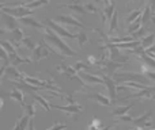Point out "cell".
I'll list each match as a JSON object with an SVG mask.
<instances>
[{
  "label": "cell",
  "instance_id": "6da1fadb",
  "mask_svg": "<svg viewBox=\"0 0 155 130\" xmlns=\"http://www.w3.org/2000/svg\"><path fill=\"white\" fill-rule=\"evenodd\" d=\"M44 38L52 43L54 52H56V53H59L60 56H68V57L78 56L76 52L72 48H70V45H68L65 41H63V38L60 37L56 31H53L52 29H49V27L45 30V31H44Z\"/></svg>",
  "mask_w": 155,
  "mask_h": 130
},
{
  "label": "cell",
  "instance_id": "c3c4849f",
  "mask_svg": "<svg viewBox=\"0 0 155 130\" xmlns=\"http://www.w3.org/2000/svg\"><path fill=\"white\" fill-rule=\"evenodd\" d=\"M3 106H4V100H3V99L2 98H0V109H2V107Z\"/></svg>",
  "mask_w": 155,
  "mask_h": 130
},
{
  "label": "cell",
  "instance_id": "e0dca14e",
  "mask_svg": "<svg viewBox=\"0 0 155 130\" xmlns=\"http://www.w3.org/2000/svg\"><path fill=\"white\" fill-rule=\"evenodd\" d=\"M33 60L31 59H27V57H21L18 56V53L15 54H10V65H22V64H29V62H31Z\"/></svg>",
  "mask_w": 155,
  "mask_h": 130
},
{
  "label": "cell",
  "instance_id": "8d00e7d4",
  "mask_svg": "<svg viewBox=\"0 0 155 130\" xmlns=\"http://www.w3.org/2000/svg\"><path fill=\"white\" fill-rule=\"evenodd\" d=\"M74 68H75L78 72H79V71H83V69H90V68H88V65L86 64L84 61H78L76 64H74Z\"/></svg>",
  "mask_w": 155,
  "mask_h": 130
},
{
  "label": "cell",
  "instance_id": "5b68a950",
  "mask_svg": "<svg viewBox=\"0 0 155 130\" xmlns=\"http://www.w3.org/2000/svg\"><path fill=\"white\" fill-rule=\"evenodd\" d=\"M45 24H48L49 29H52L53 31H56L59 35H63V37H67V38H70V40L78 38V34H72V33H70L67 29H64V27H63L61 24H59L57 22L52 21V19H46V21H45Z\"/></svg>",
  "mask_w": 155,
  "mask_h": 130
},
{
  "label": "cell",
  "instance_id": "7c38bea8",
  "mask_svg": "<svg viewBox=\"0 0 155 130\" xmlns=\"http://www.w3.org/2000/svg\"><path fill=\"white\" fill-rule=\"evenodd\" d=\"M86 96H87V99H91V100L98 102V103L102 104V106H110L112 103H114V102L110 99V96H105V95H102V94H99V92L88 94V95H86Z\"/></svg>",
  "mask_w": 155,
  "mask_h": 130
},
{
  "label": "cell",
  "instance_id": "9a60e30c",
  "mask_svg": "<svg viewBox=\"0 0 155 130\" xmlns=\"http://www.w3.org/2000/svg\"><path fill=\"white\" fill-rule=\"evenodd\" d=\"M2 18H3V22H4L5 27H7V30H10V31H12V30H15V29H18L19 27L15 16L10 15V14L2 12Z\"/></svg>",
  "mask_w": 155,
  "mask_h": 130
},
{
  "label": "cell",
  "instance_id": "5bb4252c",
  "mask_svg": "<svg viewBox=\"0 0 155 130\" xmlns=\"http://www.w3.org/2000/svg\"><path fill=\"white\" fill-rule=\"evenodd\" d=\"M114 12H116V4H114V2L112 0V3H110L109 5H106V7H104V10H102V19H104L105 24L106 23L109 24V22L112 21Z\"/></svg>",
  "mask_w": 155,
  "mask_h": 130
},
{
  "label": "cell",
  "instance_id": "9c48e42d",
  "mask_svg": "<svg viewBox=\"0 0 155 130\" xmlns=\"http://www.w3.org/2000/svg\"><path fill=\"white\" fill-rule=\"evenodd\" d=\"M51 109H57V110H60V111H64L70 115H74V119H76L78 114H80V113L83 111L82 106H80V104H76V103L68 104V106H54V104H51Z\"/></svg>",
  "mask_w": 155,
  "mask_h": 130
},
{
  "label": "cell",
  "instance_id": "d6a6232c",
  "mask_svg": "<svg viewBox=\"0 0 155 130\" xmlns=\"http://www.w3.org/2000/svg\"><path fill=\"white\" fill-rule=\"evenodd\" d=\"M21 45H23L25 48H27V49H30V50H34L35 48H37V45L35 43H33V41L30 40V37H25L23 40H22V42H21Z\"/></svg>",
  "mask_w": 155,
  "mask_h": 130
},
{
  "label": "cell",
  "instance_id": "836d02e7",
  "mask_svg": "<svg viewBox=\"0 0 155 130\" xmlns=\"http://www.w3.org/2000/svg\"><path fill=\"white\" fill-rule=\"evenodd\" d=\"M25 111H26V114L29 115L30 118H33L35 115V104L34 103H30V104H25Z\"/></svg>",
  "mask_w": 155,
  "mask_h": 130
},
{
  "label": "cell",
  "instance_id": "681fc988",
  "mask_svg": "<svg viewBox=\"0 0 155 130\" xmlns=\"http://www.w3.org/2000/svg\"><path fill=\"white\" fill-rule=\"evenodd\" d=\"M125 2H127V3H129V2H131V0H125Z\"/></svg>",
  "mask_w": 155,
  "mask_h": 130
},
{
  "label": "cell",
  "instance_id": "8992f818",
  "mask_svg": "<svg viewBox=\"0 0 155 130\" xmlns=\"http://www.w3.org/2000/svg\"><path fill=\"white\" fill-rule=\"evenodd\" d=\"M99 75H101V77L104 79L105 85H106L107 91H109L110 99H112L113 102H116L117 100V83H116V80L113 79L112 76H107V75H105V73H99Z\"/></svg>",
  "mask_w": 155,
  "mask_h": 130
},
{
  "label": "cell",
  "instance_id": "f35d334b",
  "mask_svg": "<svg viewBox=\"0 0 155 130\" xmlns=\"http://www.w3.org/2000/svg\"><path fill=\"white\" fill-rule=\"evenodd\" d=\"M84 7H86V10H87V12H97L98 11V8L95 7L94 4H91V3H88V4H84Z\"/></svg>",
  "mask_w": 155,
  "mask_h": 130
},
{
  "label": "cell",
  "instance_id": "60d3db41",
  "mask_svg": "<svg viewBox=\"0 0 155 130\" xmlns=\"http://www.w3.org/2000/svg\"><path fill=\"white\" fill-rule=\"evenodd\" d=\"M146 52H147V53L150 54L151 57H155V43H154L153 46H151L150 49H147V50H146Z\"/></svg>",
  "mask_w": 155,
  "mask_h": 130
},
{
  "label": "cell",
  "instance_id": "f1b7e54d",
  "mask_svg": "<svg viewBox=\"0 0 155 130\" xmlns=\"http://www.w3.org/2000/svg\"><path fill=\"white\" fill-rule=\"evenodd\" d=\"M0 46L5 49V52L8 53V56H10V54H15L16 53L15 46L11 43V41H0Z\"/></svg>",
  "mask_w": 155,
  "mask_h": 130
},
{
  "label": "cell",
  "instance_id": "7dc6e473",
  "mask_svg": "<svg viewBox=\"0 0 155 130\" xmlns=\"http://www.w3.org/2000/svg\"><path fill=\"white\" fill-rule=\"evenodd\" d=\"M2 34H7V30H4V29H0V35Z\"/></svg>",
  "mask_w": 155,
  "mask_h": 130
},
{
  "label": "cell",
  "instance_id": "ee69618b",
  "mask_svg": "<svg viewBox=\"0 0 155 130\" xmlns=\"http://www.w3.org/2000/svg\"><path fill=\"white\" fill-rule=\"evenodd\" d=\"M5 69H7V66H5L4 64L0 65V79H2V76L5 73Z\"/></svg>",
  "mask_w": 155,
  "mask_h": 130
},
{
  "label": "cell",
  "instance_id": "8fae6325",
  "mask_svg": "<svg viewBox=\"0 0 155 130\" xmlns=\"http://www.w3.org/2000/svg\"><path fill=\"white\" fill-rule=\"evenodd\" d=\"M57 21L61 22V23H65V24H71V26H76V27H80V29H87V27L84 26V24L82 23L80 21H78L74 15H71V14H68V15H59L57 16Z\"/></svg>",
  "mask_w": 155,
  "mask_h": 130
},
{
  "label": "cell",
  "instance_id": "7402d4cb",
  "mask_svg": "<svg viewBox=\"0 0 155 130\" xmlns=\"http://www.w3.org/2000/svg\"><path fill=\"white\" fill-rule=\"evenodd\" d=\"M8 96H10L11 99H14V100H16L19 104H21L22 107H25V100H23V92H22L19 88H14L12 91H11L10 94H8Z\"/></svg>",
  "mask_w": 155,
  "mask_h": 130
},
{
  "label": "cell",
  "instance_id": "44dd1931",
  "mask_svg": "<svg viewBox=\"0 0 155 130\" xmlns=\"http://www.w3.org/2000/svg\"><path fill=\"white\" fill-rule=\"evenodd\" d=\"M31 118L29 117V115H23V117H21L18 121H16L15 123V128H14L12 130H27V126H29V122Z\"/></svg>",
  "mask_w": 155,
  "mask_h": 130
},
{
  "label": "cell",
  "instance_id": "ba28073f",
  "mask_svg": "<svg viewBox=\"0 0 155 130\" xmlns=\"http://www.w3.org/2000/svg\"><path fill=\"white\" fill-rule=\"evenodd\" d=\"M151 115L153 113L151 111H147L144 113L143 115H140L139 118H135L134 119V125L137 130H143L146 128H151L153 126V122H151Z\"/></svg>",
  "mask_w": 155,
  "mask_h": 130
},
{
  "label": "cell",
  "instance_id": "d6986e66",
  "mask_svg": "<svg viewBox=\"0 0 155 130\" xmlns=\"http://www.w3.org/2000/svg\"><path fill=\"white\" fill-rule=\"evenodd\" d=\"M59 7H65V8H68V10H72L74 12H78V14H86V12H87L86 7H84L83 4H80V3H70V4H60Z\"/></svg>",
  "mask_w": 155,
  "mask_h": 130
},
{
  "label": "cell",
  "instance_id": "4fadbf2b",
  "mask_svg": "<svg viewBox=\"0 0 155 130\" xmlns=\"http://www.w3.org/2000/svg\"><path fill=\"white\" fill-rule=\"evenodd\" d=\"M79 76L82 77V80L84 83H88V84H105L104 79L101 76H97V75L88 73V72H82L79 73Z\"/></svg>",
  "mask_w": 155,
  "mask_h": 130
},
{
  "label": "cell",
  "instance_id": "d4e9b609",
  "mask_svg": "<svg viewBox=\"0 0 155 130\" xmlns=\"http://www.w3.org/2000/svg\"><path fill=\"white\" fill-rule=\"evenodd\" d=\"M25 37H26V35H25V31L21 29V27H18V29H15V30L11 31V41H12V42H19L21 43L22 40H23Z\"/></svg>",
  "mask_w": 155,
  "mask_h": 130
},
{
  "label": "cell",
  "instance_id": "7bdbcfd3",
  "mask_svg": "<svg viewBox=\"0 0 155 130\" xmlns=\"http://www.w3.org/2000/svg\"><path fill=\"white\" fill-rule=\"evenodd\" d=\"M148 4H150L151 10H153V12H154V18H155V0H148Z\"/></svg>",
  "mask_w": 155,
  "mask_h": 130
},
{
  "label": "cell",
  "instance_id": "f6af8a7d",
  "mask_svg": "<svg viewBox=\"0 0 155 130\" xmlns=\"http://www.w3.org/2000/svg\"><path fill=\"white\" fill-rule=\"evenodd\" d=\"M27 130H35V129H34V121H33V118L30 119L29 126H27Z\"/></svg>",
  "mask_w": 155,
  "mask_h": 130
},
{
  "label": "cell",
  "instance_id": "816d5d0a",
  "mask_svg": "<svg viewBox=\"0 0 155 130\" xmlns=\"http://www.w3.org/2000/svg\"><path fill=\"white\" fill-rule=\"evenodd\" d=\"M143 2H144V0H143Z\"/></svg>",
  "mask_w": 155,
  "mask_h": 130
},
{
  "label": "cell",
  "instance_id": "4dcf8cb0",
  "mask_svg": "<svg viewBox=\"0 0 155 130\" xmlns=\"http://www.w3.org/2000/svg\"><path fill=\"white\" fill-rule=\"evenodd\" d=\"M140 73H143L146 77H147L148 80H154L155 81V71H153V69H150L148 66H146L144 64L142 65V72Z\"/></svg>",
  "mask_w": 155,
  "mask_h": 130
},
{
  "label": "cell",
  "instance_id": "74e56055",
  "mask_svg": "<svg viewBox=\"0 0 155 130\" xmlns=\"http://www.w3.org/2000/svg\"><path fill=\"white\" fill-rule=\"evenodd\" d=\"M64 129H67V123H60V122H56L52 128H49V129H46V130H64Z\"/></svg>",
  "mask_w": 155,
  "mask_h": 130
},
{
  "label": "cell",
  "instance_id": "52a82bcc",
  "mask_svg": "<svg viewBox=\"0 0 155 130\" xmlns=\"http://www.w3.org/2000/svg\"><path fill=\"white\" fill-rule=\"evenodd\" d=\"M49 53H51V49L48 48L46 43H38L37 48L33 50V54H31V60L33 61H40L42 59H48L49 57Z\"/></svg>",
  "mask_w": 155,
  "mask_h": 130
},
{
  "label": "cell",
  "instance_id": "30bf717a",
  "mask_svg": "<svg viewBox=\"0 0 155 130\" xmlns=\"http://www.w3.org/2000/svg\"><path fill=\"white\" fill-rule=\"evenodd\" d=\"M5 75H7V77L11 80V81H14V80H16V81H25V77H26L25 73L19 72V69L14 65L7 66V69H5Z\"/></svg>",
  "mask_w": 155,
  "mask_h": 130
},
{
  "label": "cell",
  "instance_id": "4316f807",
  "mask_svg": "<svg viewBox=\"0 0 155 130\" xmlns=\"http://www.w3.org/2000/svg\"><path fill=\"white\" fill-rule=\"evenodd\" d=\"M117 29H118V12L116 11L114 15H113V18H112V21L109 22V30H107V34L109 35L114 34V31Z\"/></svg>",
  "mask_w": 155,
  "mask_h": 130
},
{
  "label": "cell",
  "instance_id": "3957f363",
  "mask_svg": "<svg viewBox=\"0 0 155 130\" xmlns=\"http://www.w3.org/2000/svg\"><path fill=\"white\" fill-rule=\"evenodd\" d=\"M99 48L104 50V49H107L109 50V59L112 60V61L114 62H120V64H127V62L129 61V56L128 54H124L121 53L120 48H117V45L116 43H104V45H101Z\"/></svg>",
  "mask_w": 155,
  "mask_h": 130
},
{
  "label": "cell",
  "instance_id": "b9f144b4",
  "mask_svg": "<svg viewBox=\"0 0 155 130\" xmlns=\"http://www.w3.org/2000/svg\"><path fill=\"white\" fill-rule=\"evenodd\" d=\"M64 99H67V102H68V103H70V104H75V100H74V99H72V95H71V94H68V95L65 96Z\"/></svg>",
  "mask_w": 155,
  "mask_h": 130
},
{
  "label": "cell",
  "instance_id": "484cf974",
  "mask_svg": "<svg viewBox=\"0 0 155 130\" xmlns=\"http://www.w3.org/2000/svg\"><path fill=\"white\" fill-rule=\"evenodd\" d=\"M31 94V96H33V99H34V100H37L38 103L41 104V106L44 107V109H45V111H51V104L48 103V100H46L45 98H44V96H41V95H38V94H35V92H30Z\"/></svg>",
  "mask_w": 155,
  "mask_h": 130
},
{
  "label": "cell",
  "instance_id": "f907efd6",
  "mask_svg": "<svg viewBox=\"0 0 155 130\" xmlns=\"http://www.w3.org/2000/svg\"><path fill=\"white\" fill-rule=\"evenodd\" d=\"M153 99H155V95H154V96H153Z\"/></svg>",
  "mask_w": 155,
  "mask_h": 130
},
{
  "label": "cell",
  "instance_id": "ab89813d",
  "mask_svg": "<svg viewBox=\"0 0 155 130\" xmlns=\"http://www.w3.org/2000/svg\"><path fill=\"white\" fill-rule=\"evenodd\" d=\"M134 119H135V118L129 117L128 114H125V115H123V117L118 118V121H120V122H134Z\"/></svg>",
  "mask_w": 155,
  "mask_h": 130
},
{
  "label": "cell",
  "instance_id": "f5cc1de1",
  "mask_svg": "<svg viewBox=\"0 0 155 130\" xmlns=\"http://www.w3.org/2000/svg\"><path fill=\"white\" fill-rule=\"evenodd\" d=\"M154 59H155V57H154Z\"/></svg>",
  "mask_w": 155,
  "mask_h": 130
},
{
  "label": "cell",
  "instance_id": "2e32d148",
  "mask_svg": "<svg viewBox=\"0 0 155 130\" xmlns=\"http://www.w3.org/2000/svg\"><path fill=\"white\" fill-rule=\"evenodd\" d=\"M21 22L23 24H27V26H31V27H34V29H38V30H44L45 31L46 30V26H45V23H42V22H38V21H35L34 18H31V16H26V18H22L21 19Z\"/></svg>",
  "mask_w": 155,
  "mask_h": 130
},
{
  "label": "cell",
  "instance_id": "277c9868",
  "mask_svg": "<svg viewBox=\"0 0 155 130\" xmlns=\"http://www.w3.org/2000/svg\"><path fill=\"white\" fill-rule=\"evenodd\" d=\"M2 12H5V14H10V15L15 16V18H26V16H30L34 11L30 10V8H27L25 4H18L15 5V7H5L2 10Z\"/></svg>",
  "mask_w": 155,
  "mask_h": 130
},
{
  "label": "cell",
  "instance_id": "bcb514c9",
  "mask_svg": "<svg viewBox=\"0 0 155 130\" xmlns=\"http://www.w3.org/2000/svg\"><path fill=\"white\" fill-rule=\"evenodd\" d=\"M113 129V125H109L106 128H101V129H97V130H112Z\"/></svg>",
  "mask_w": 155,
  "mask_h": 130
},
{
  "label": "cell",
  "instance_id": "e575fe53",
  "mask_svg": "<svg viewBox=\"0 0 155 130\" xmlns=\"http://www.w3.org/2000/svg\"><path fill=\"white\" fill-rule=\"evenodd\" d=\"M102 125H101V119H98V118H93V122H91V125L88 126V130H97V129H101Z\"/></svg>",
  "mask_w": 155,
  "mask_h": 130
},
{
  "label": "cell",
  "instance_id": "1f68e13d",
  "mask_svg": "<svg viewBox=\"0 0 155 130\" xmlns=\"http://www.w3.org/2000/svg\"><path fill=\"white\" fill-rule=\"evenodd\" d=\"M78 43H79V46L80 48H83L84 46V43H87V41H88V37H87V33H84V31H79L78 33Z\"/></svg>",
  "mask_w": 155,
  "mask_h": 130
},
{
  "label": "cell",
  "instance_id": "ac0fdd59",
  "mask_svg": "<svg viewBox=\"0 0 155 130\" xmlns=\"http://www.w3.org/2000/svg\"><path fill=\"white\" fill-rule=\"evenodd\" d=\"M151 19H154V12H153V10H151V7H150V4H147L144 7V10H143V14H142V23H143V26H147L148 23L151 22Z\"/></svg>",
  "mask_w": 155,
  "mask_h": 130
},
{
  "label": "cell",
  "instance_id": "f546056e",
  "mask_svg": "<svg viewBox=\"0 0 155 130\" xmlns=\"http://www.w3.org/2000/svg\"><path fill=\"white\" fill-rule=\"evenodd\" d=\"M142 14H143V11L140 10H135V11H131V14H129L128 16H127V23H132V22H135L136 19H139L140 16H142Z\"/></svg>",
  "mask_w": 155,
  "mask_h": 130
},
{
  "label": "cell",
  "instance_id": "d590c367",
  "mask_svg": "<svg viewBox=\"0 0 155 130\" xmlns=\"http://www.w3.org/2000/svg\"><path fill=\"white\" fill-rule=\"evenodd\" d=\"M146 33H147V27H144V26H143L142 27V29H140L139 30V31H136V33H135V34H134V37H135V40H137V38H144V37H147V35H146Z\"/></svg>",
  "mask_w": 155,
  "mask_h": 130
},
{
  "label": "cell",
  "instance_id": "83f0119b",
  "mask_svg": "<svg viewBox=\"0 0 155 130\" xmlns=\"http://www.w3.org/2000/svg\"><path fill=\"white\" fill-rule=\"evenodd\" d=\"M48 3H49V0H30V2L23 3V4L26 5L27 8H30V10H34V8L45 5V4H48Z\"/></svg>",
  "mask_w": 155,
  "mask_h": 130
},
{
  "label": "cell",
  "instance_id": "cb8c5ba5",
  "mask_svg": "<svg viewBox=\"0 0 155 130\" xmlns=\"http://www.w3.org/2000/svg\"><path fill=\"white\" fill-rule=\"evenodd\" d=\"M142 48L144 49V50H147V49H150L151 46L155 43V33H151V34H148L147 37H144L142 41Z\"/></svg>",
  "mask_w": 155,
  "mask_h": 130
},
{
  "label": "cell",
  "instance_id": "7a4b0ae2",
  "mask_svg": "<svg viewBox=\"0 0 155 130\" xmlns=\"http://www.w3.org/2000/svg\"><path fill=\"white\" fill-rule=\"evenodd\" d=\"M113 79L116 83H128V81H136L140 84L147 85L150 80L144 76L143 73H134V72H117Z\"/></svg>",
  "mask_w": 155,
  "mask_h": 130
},
{
  "label": "cell",
  "instance_id": "ffe728a7",
  "mask_svg": "<svg viewBox=\"0 0 155 130\" xmlns=\"http://www.w3.org/2000/svg\"><path fill=\"white\" fill-rule=\"evenodd\" d=\"M142 27H143V23H142V16H140L139 19H136L135 22H132V23L128 24V27H127V33H128V35H134L135 33L139 31Z\"/></svg>",
  "mask_w": 155,
  "mask_h": 130
},
{
  "label": "cell",
  "instance_id": "603a6c76",
  "mask_svg": "<svg viewBox=\"0 0 155 130\" xmlns=\"http://www.w3.org/2000/svg\"><path fill=\"white\" fill-rule=\"evenodd\" d=\"M134 106H135V103H134V102H132V103H129L128 106L116 107V109L112 111V115H113V117H123V115L128 114V111H129V110H131Z\"/></svg>",
  "mask_w": 155,
  "mask_h": 130
}]
</instances>
